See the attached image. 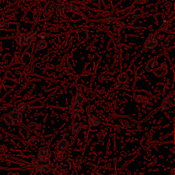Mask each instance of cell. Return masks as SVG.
Masks as SVG:
<instances>
[{
	"instance_id": "2e32d148",
	"label": "cell",
	"mask_w": 175,
	"mask_h": 175,
	"mask_svg": "<svg viewBox=\"0 0 175 175\" xmlns=\"http://www.w3.org/2000/svg\"><path fill=\"white\" fill-rule=\"evenodd\" d=\"M85 100V96L84 94H83L82 92L80 90H78L76 93V96H75V99L74 101L77 104H81L82 103H84Z\"/></svg>"
},
{
	"instance_id": "484cf974",
	"label": "cell",
	"mask_w": 175,
	"mask_h": 175,
	"mask_svg": "<svg viewBox=\"0 0 175 175\" xmlns=\"http://www.w3.org/2000/svg\"><path fill=\"white\" fill-rule=\"evenodd\" d=\"M31 60V55L28 52H24L21 56V62L23 64H27Z\"/></svg>"
},
{
	"instance_id": "60d3db41",
	"label": "cell",
	"mask_w": 175,
	"mask_h": 175,
	"mask_svg": "<svg viewBox=\"0 0 175 175\" xmlns=\"http://www.w3.org/2000/svg\"><path fill=\"white\" fill-rule=\"evenodd\" d=\"M36 67H41V64H37V65H36Z\"/></svg>"
},
{
	"instance_id": "3957f363",
	"label": "cell",
	"mask_w": 175,
	"mask_h": 175,
	"mask_svg": "<svg viewBox=\"0 0 175 175\" xmlns=\"http://www.w3.org/2000/svg\"><path fill=\"white\" fill-rule=\"evenodd\" d=\"M51 157V150L49 147H45V148L40 149L38 153V159L39 161H48L49 160Z\"/></svg>"
},
{
	"instance_id": "1f68e13d",
	"label": "cell",
	"mask_w": 175,
	"mask_h": 175,
	"mask_svg": "<svg viewBox=\"0 0 175 175\" xmlns=\"http://www.w3.org/2000/svg\"><path fill=\"white\" fill-rule=\"evenodd\" d=\"M160 67H161V69H162V70H164V71H166V69H168V65H167V63H166V62H162V63L161 64Z\"/></svg>"
},
{
	"instance_id": "9c48e42d",
	"label": "cell",
	"mask_w": 175,
	"mask_h": 175,
	"mask_svg": "<svg viewBox=\"0 0 175 175\" xmlns=\"http://www.w3.org/2000/svg\"><path fill=\"white\" fill-rule=\"evenodd\" d=\"M77 36L78 41L83 42V41H85L88 39V34L84 29H78L77 32Z\"/></svg>"
},
{
	"instance_id": "30bf717a",
	"label": "cell",
	"mask_w": 175,
	"mask_h": 175,
	"mask_svg": "<svg viewBox=\"0 0 175 175\" xmlns=\"http://www.w3.org/2000/svg\"><path fill=\"white\" fill-rule=\"evenodd\" d=\"M59 167H60V169L63 171V172H68L71 168V163L69 160L65 159L62 160Z\"/></svg>"
},
{
	"instance_id": "d590c367",
	"label": "cell",
	"mask_w": 175,
	"mask_h": 175,
	"mask_svg": "<svg viewBox=\"0 0 175 175\" xmlns=\"http://www.w3.org/2000/svg\"><path fill=\"white\" fill-rule=\"evenodd\" d=\"M174 171H175L174 168H172V170H171V172H170L171 175H175V174H174Z\"/></svg>"
},
{
	"instance_id": "f6af8a7d",
	"label": "cell",
	"mask_w": 175,
	"mask_h": 175,
	"mask_svg": "<svg viewBox=\"0 0 175 175\" xmlns=\"http://www.w3.org/2000/svg\"><path fill=\"white\" fill-rule=\"evenodd\" d=\"M26 1H32V0H26Z\"/></svg>"
},
{
	"instance_id": "d4e9b609",
	"label": "cell",
	"mask_w": 175,
	"mask_h": 175,
	"mask_svg": "<svg viewBox=\"0 0 175 175\" xmlns=\"http://www.w3.org/2000/svg\"><path fill=\"white\" fill-rule=\"evenodd\" d=\"M67 152H66L65 150H61V151H57L55 152V157L59 161H62L63 159H66L67 157Z\"/></svg>"
},
{
	"instance_id": "ac0fdd59",
	"label": "cell",
	"mask_w": 175,
	"mask_h": 175,
	"mask_svg": "<svg viewBox=\"0 0 175 175\" xmlns=\"http://www.w3.org/2000/svg\"><path fill=\"white\" fill-rule=\"evenodd\" d=\"M29 109V104L26 103H20L19 105H18V106L15 107L14 110H15L17 112H26V111H27Z\"/></svg>"
},
{
	"instance_id": "ba28073f",
	"label": "cell",
	"mask_w": 175,
	"mask_h": 175,
	"mask_svg": "<svg viewBox=\"0 0 175 175\" xmlns=\"http://www.w3.org/2000/svg\"><path fill=\"white\" fill-rule=\"evenodd\" d=\"M36 170H38L42 175L47 174L51 170L49 166L47 165H38L36 166Z\"/></svg>"
},
{
	"instance_id": "d6986e66",
	"label": "cell",
	"mask_w": 175,
	"mask_h": 175,
	"mask_svg": "<svg viewBox=\"0 0 175 175\" xmlns=\"http://www.w3.org/2000/svg\"><path fill=\"white\" fill-rule=\"evenodd\" d=\"M3 120H4L7 125L8 126L15 125V124H18V122H17V120H15V119H13V118L9 116L8 115H5L4 116H3Z\"/></svg>"
},
{
	"instance_id": "b9f144b4",
	"label": "cell",
	"mask_w": 175,
	"mask_h": 175,
	"mask_svg": "<svg viewBox=\"0 0 175 175\" xmlns=\"http://www.w3.org/2000/svg\"><path fill=\"white\" fill-rule=\"evenodd\" d=\"M45 37L44 36H41V39H42V40H45Z\"/></svg>"
},
{
	"instance_id": "8fae6325",
	"label": "cell",
	"mask_w": 175,
	"mask_h": 175,
	"mask_svg": "<svg viewBox=\"0 0 175 175\" xmlns=\"http://www.w3.org/2000/svg\"><path fill=\"white\" fill-rule=\"evenodd\" d=\"M55 8V13L58 16H64L66 9V5L65 4H54Z\"/></svg>"
},
{
	"instance_id": "603a6c76",
	"label": "cell",
	"mask_w": 175,
	"mask_h": 175,
	"mask_svg": "<svg viewBox=\"0 0 175 175\" xmlns=\"http://www.w3.org/2000/svg\"><path fill=\"white\" fill-rule=\"evenodd\" d=\"M99 116L102 120H107L111 118L110 113L109 111H107L106 110H104L100 111V114H99Z\"/></svg>"
},
{
	"instance_id": "ffe728a7",
	"label": "cell",
	"mask_w": 175,
	"mask_h": 175,
	"mask_svg": "<svg viewBox=\"0 0 175 175\" xmlns=\"http://www.w3.org/2000/svg\"><path fill=\"white\" fill-rule=\"evenodd\" d=\"M113 27H114V29H115V30L119 31V30H122V29L126 28L127 26H126V24L124 23L122 21H117L113 25Z\"/></svg>"
},
{
	"instance_id": "7dc6e473",
	"label": "cell",
	"mask_w": 175,
	"mask_h": 175,
	"mask_svg": "<svg viewBox=\"0 0 175 175\" xmlns=\"http://www.w3.org/2000/svg\"><path fill=\"white\" fill-rule=\"evenodd\" d=\"M45 175H47V174H45Z\"/></svg>"
},
{
	"instance_id": "8992f818",
	"label": "cell",
	"mask_w": 175,
	"mask_h": 175,
	"mask_svg": "<svg viewBox=\"0 0 175 175\" xmlns=\"http://www.w3.org/2000/svg\"><path fill=\"white\" fill-rule=\"evenodd\" d=\"M163 23L168 24L170 27L174 25V19L172 15H167V14H163L162 15Z\"/></svg>"
},
{
	"instance_id": "5b68a950",
	"label": "cell",
	"mask_w": 175,
	"mask_h": 175,
	"mask_svg": "<svg viewBox=\"0 0 175 175\" xmlns=\"http://www.w3.org/2000/svg\"><path fill=\"white\" fill-rule=\"evenodd\" d=\"M158 58L157 57H154L148 60L146 65V71L148 72L154 71L158 66Z\"/></svg>"
},
{
	"instance_id": "4fadbf2b",
	"label": "cell",
	"mask_w": 175,
	"mask_h": 175,
	"mask_svg": "<svg viewBox=\"0 0 175 175\" xmlns=\"http://www.w3.org/2000/svg\"><path fill=\"white\" fill-rule=\"evenodd\" d=\"M69 146V142L67 140H61L57 144V149L58 151L65 150Z\"/></svg>"
},
{
	"instance_id": "836d02e7",
	"label": "cell",
	"mask_w": 175,
	"mask_h": 175,
	"mask_svg": "<svg viewBox=\"0 0 175 175\" xmlns=\"http://www.w3.org/2000/svg\"><path fill=\"white\" fill-rule=\"evenodd\" d=\"M164 6H165L166 8H167V9L170 10L171 8V7H172V3L170 2V1H167V2L165 3V5H164Z\"/></svg>"
},
{
	"instance_id": "7c38bea8",
	"label": "cell",
	"mask_w": 175,
	"mask_h": 175,
	"mask_svg": "<svg viewBox=\"0 0 175 175\" xmlns=\"http://www.w3.org/2000/svg\"><path fill=\"white\" fill-rule=\"evenodd\" d=\"M129 80V77H128L127 74L126 73H122L119 74L118 76L117 79H116V84L118 85L120 84H124L126 83V81Z\"/></svg>"
},
{
	"instance_id": "5bb4252c",
	"label": "cell",
	"mask_w": 175,
	"mask_h": 175,
	"mask_svg": "<svg viewBox=\"0 0 175 175\" xmlns=\"http://www.w3.org/2000/svg\"><path fill=\"white\" fill-rule=\"evenodd\" d=\"M66 8H67V10L71 13L76 14L79 13V7L72 3H69V4L66 5Z\"/></svg>"
},
{
	"instance_id": "277c9868",
	"label": "cell",
	"mask_w": 175,
	"mask_h": 175,
	"mask_svg": "<svg viewBox=\"0 0 175 175\" xmlns=\"http://www.w3.org/2000/svg\"><path fill=\"white\" fill-rule=\"evenodd\" d=\"M84 110H82L79 104L76 103L75 101H73L69 107V114L73 116H76L79 115V114L83 113Z\"/></svg>"
},
{
	"instance_id": "7a4b0ae2",
	"label": "cell",
	"mask_w": 175,
	"mask_h": 175,
	"mask_svg": "<svg viewBox=\"0 0 175 175\" xmlns=\"http://www.w3.org/2000/svg\"><path fill=\"white\" fill-rule=\"evenodd\" d=\"M158 45V41H157V36L155 34H150L147 38L144 43V47L146 49H152L155 48Z\"/></svg>"
},
{
	"instance_id": "74e56055",
	"label": "cell",
	"mask_w": 175,
	"mask_h": 175,
	"mask_svg": "<svg viewBox=\"0 0 175 175\" xmlns=\"http://www.w3.org/2000/svg\"><path fill=\"white\" fill-rule=\"evenodd\" d=\"M174 146H173V147H172V149H170V151H171V152H172V153L173 154V155H174Z\"/></svg>"
},
{
	"instance_id": "f546056e",
	"label": "cell",
	"mask_w": 175,
	"mask_h": 175,
	"mask_svg": "<svg viewBox=\"0 0 175 175\" xmlns=\"http://www.w3.org/2000/svg\"><path fill=\"white\" fill-rule=\"evenodd\" d=\"M169 25L168 24L166 23H163L162 25H161L160 29H159V32H167L168 29Z\"/></svg>"
},
{
	"instance_id": "f1b7e54d",
	"label": "cell",
	"mask_w": 175,
	"mask_h": 175,
	"mask_svg": "<svg viewBox=\"0 0 175 175\" xmlns=\"http://www.w3.org/2000/svg\"><path fill=\"white\" fill-rule=\"evenodd\" d=\"M133 15L135 18H140L143 15V11L140 8H136L133 10Z\"/></svg>"
},
{
	"instance_id": "9a60e30c",
	"label": "cell",
	"mask_w": 175,
	"mask_h": 175,
	"mask_svg": "<svg viewBox=\"0 0 175 175\" xmlns=\"http://www.w3.org/2000/svg\"><path fill=\"white\" fill-rule=\"evenodd\" d=\"M175 93L174 91L170 92L168 95L167 99H166V103H167L170 107H173L175 104Z\"/></svg>"
},
{
	"instance_id": "7402d4cb",
	"label": "cell",
	"mask_w": 175,
	"mask_h": 175,
	"mask_svg": "<svg viewBox=\"0 0 175 175\" xmlns=\"http://www.w3.org/2000/svg\"><path fill=\"white\" fill-rule=\"evenodd\" d=\"M53 9V6L49 3H46L43 4L41 7V11L44 14H49L52 11Z\"/></svg>"
},
{
	"instance_id": "7bdbcfd3",
	"label": "cell",
	"mask_w": 175,
	"mask_h": 175,
	"mask_svg": "<svg viewBox=\"0 0 175 175\" xmlns=\"http://www.w3.org/2000/svg\"><path fill=\"white\" fill-rule=\"evenodd\" d=\"M111 175H118V174L117 173H115V172H114V173H112V174H111Z\"/></svg>"
},
{
	"instance_id": "ab89813d",
	"label": "cell",
	"mask_w": 175,
	"mask_h": 175,
	"mask_svg": "<svg viewBox=\"0 0 175 175\" xmlns=\"http://www.w3.org/2000/svg\"><path fill=\"white\" fill-rule=\"evenodd\" d=\"M138 131H139V132L141 131V127H140V126H138Z\"/></svg>"
},
{
	"instance_id": "cb8c5ba5",
	"label": "cell",
	"mask_w": 175,
	"mask_h": 175,
	"mask_svg": "<svg viewBox=\"0 0 175 175\" xmlns=\"http://www.w3.org/2000/svg\"><path fill=\"white\" fill-rule=\"evenodd\" d=\"M117 21V18L114 15H109L105 18V22L107 25H114Z\"/></svg>"
},
{
	"instance_id": "4316f807",
	"label": "cell",
	"mask_w": 175,
	"mask_h": 175,
	"mask_svg": "<svg viewBox=\"0 0 175 175\" xmlns=\"http://www.w3.org/2000/svg\"><path fill=\"white\" fill-rule=\"evenodd\" d=\"M47 47V43L45 40H42L39 41L37 43V45H36V50H42L45 49Z\"/></svg>"
},
{
	"instance_id": "ee69618b",
	"label": "cell",
	"mask_w": 175,
	"mask_h": 175,
	"mask_svg": "<svg viewBox=\"0 0 175 175\" xmlns=\"http://www.w3.org/2000/svg\"><path fill=\"white\" fill-rule=\"evenodd\" d=\"M148 29H149V30H150V31H152V28H151V27H149V28H148Z\"/></svg>"
},
{
	"instance_id": "4dcf8cb0",
	"label": "cell",
	"mask_w": 175,
	"mask_h": 175,
	"mask_svg": "<svg viewBox=\"0 0 175 175\" xmlns=\"http://www.w3.org/2000/svg\"><path fill=\"white\" fill-rule=\"evenodd\" d=\"M142 100L143 97L141 95H137L136 96V101L138 102V103H141V102H142Z\"/></svg>"
},
{
	"instance_id": "bcb514c9",
	"label": "cell",
	"mask_w": 175,
	"mask_h": 175,
	"mask_svg": "<svg viewBox=\"0 0 175 175\" xmlns=\"http://www.w3.org/2000/svg\"><path fill=\"white\" fill-rule=\"evenodd\" d=\"M172 1H174V0H172Z\"/></svg>"
},
{
	"instance_id": "8d00e7d4",
	"label": "cell",
	"mask_w": 175,
	"mask_h": 175,
	"mask_svg": "<svg viewBox=\"0 0 175 175\" xmlns=\"http://www.w3.org/2000/svg\"><path fill=\"white\" fill-rule=\"evenodd\" d=\"M71 175H78V173H77V171L75 170V171H73V172L71 173Z\"/></svg>"
},
{
	"instance_id": "52a82bcc",
	"label": "cell",
	"mask_w": 175,
	"mask_h": 175,
	"mask_svg": "<svg viewBox=\"0 0 175 175\" xmlns=\"http://www.w3.org/2000/svg\"><path fill=\"white\" fill-rule=\"evenodd\" d=\"M88 122L90 126L93 127V126H98L100 123V121L98 117L95 116L92 114H90L89 117H88Z\"/></svg>"
},
{
	"instance_id": "6da1fadb",
	"label": "cell",
	"mask_w": 175,
	"mask_h": 175,
	"mask_svg": "<svg viewBox=\"0 0 175 175\" xmlns=\"http://www.w3.org/2000/svg\"><path fill=\"white\" fill-rule=\"evenodd\" d=\"M36 32H28L17 36L15 38V40L19 46L24 47L30 45L31 43L34 42L36 40Z\"/></svg>"
},
{
	"instance_id": "d6a6232c",
	"label": "cell",
	"mask_w": 175,
	"mask_h": 175,
	"mask_svg": "<svg viewBox=\"0 0 175 175\" xmlns=\"http://www.w3.org/2000/svg\"><path fill=\"white\" fill-rule=\"evenodd\" d=\"M136 1L138 3H140V4H144V3L148 2V0H136Z\"/></svg>"
},
{
	"instance_id": "83f0119b",
	"label": "cell",
	"mask_w": 175,
	"mask_h": 175,
	"mask_svg": "<svg viewBox=\"0 0 175 175\" xmlns=\"http://www.w3.org/2000/svg\"><path fill=\"white\" fill-rule=\"evenodd\" d=\"M36 166H37V163H36V159H33L31 162L29 166V171L31 172H34V171L36 170Z\"/></svg>"
},
{
	"instance_id": "e575fe53",
	"label": "cell",
	"mask_w": 175,
	"mask_h": 175,
	"mask_svg": "<svg viewBox=\"0 0 175 175\" xmlns=\"http://www.w3.org/2000/svg\"><path fill=\"white\" fill-rule=\"evenodd\" d=\"M6 175H20V174L17 172H10Z\"/></svg>"
},
{
	"instance_id": "44dd1931",
	"label": "cell",
	"mask_w": 175,
	"mask_h": 175,
	"mask_svg": "<svg viewBox=\"0 0 175 175\" xmlns=\"http://www.w3.org/2000/svg\"><path fill=\"white\" fill-rule=\"evenodd\" d=\"M81 126H82V123L81 122H77L73 124L72 126V133L74 136H77L78 133H79L80 130L81 129Z\"/></svg>"
},
{
	"instance_id": "f35d334b",
	"label": "cell",
	"mask_w": 175,
	"mask_h": 175,
	"mask_svg": "<svg viewBox=\"0 0 175 175\" xmlns=\"http://www.w3.org/2000/svg\"><path fill=\"white\" fill-rule=\"evenodd\" d=\"M91 175H101L100 174V173H98V172H94V173H93L92 174H91Z\"/></svg>"
},
{
	"instance_id": "e0dca14e",
	"label": "cell",
	"mask_w": 175,
	"mask_h": 175,
	"mask_svg": "<svg viewBox=\"0 0 175 175\" xmlns=\"http://www.w3.org/2000/svg\"><path fill=\"white\" fill-rule=\"evenodd\" d=\"M8 116L11 118H13V119H15V120L17 121L21 120V118H22L21 113L19 112H17V111H16L15 110H13V111H11V112L8 114Z\"/></svg>"
}]
</instances>
